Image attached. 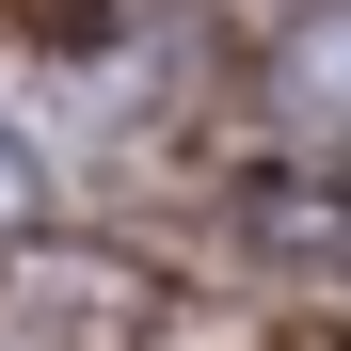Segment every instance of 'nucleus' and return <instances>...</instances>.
<instances>
[{
  "instance_id": "obj_1",
  "label": "nucleus",
  "mask_w": 351,
  "mask_h": 351,
  "mask_svg": "<svg viewBox=\"0 0 351 351\" xmlns=\"http://www.w3.org/2000/svg\"><path fill=\"white\" fill-rule=\"evenodd\" d=\"M16 208H32V144L0 128V223H16Z\"/></svg>"
}]
</instances>
